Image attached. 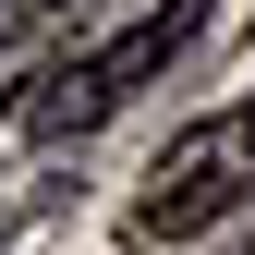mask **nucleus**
<instances>
[{
    "mask_svg": "<svg viewBox=\"0 0 255 255\" xmlns=\"http://www.w3.org/2000/svg\"><path fill=\"white\" fill-rule=\"evenodd\" d=\"M195 37H207V0H158V12H134L122 37H98L85 61H49L37 98H24L12 122H24V134H98V122H110V110H134V98H146V85L170 73Z\"/></svg>",
    "mask_w": 255,
    "mask_h": 255,
    "instance_id": "f257e3e1",
    "label": "nucleus"
},
{
    "mask_svg": "<svg viewBox=\"0 0 255 255\" xmlns=\"http://www.w3.org/2000/svg\"><path fill=\"white\" fill-rule=\"evenodd\" d=\"M243 195H255V122L219 110V122H195V134L146 170V195H134V243H182V231H207V219L243 207Z\"/></svg>",
    "mask_w": 255,
    "mask_h": 255,
    "instance_id": "f03ea898",
    "label": "nucleus"
},
{
    "mask_svg": "<svg viewBox=\"0 0 255 255\" xmlns=\"http://www.w3.org/2000/svg\"><path fill=\"white\" fill-rule=\"evenodd\" d=\"M243 122H255V98H243Z\"/></svg>",
    "mask_w": 255,
    "mask_h": 255,
    "instance_id": "7ed1b4c3",
    "label": "nucleus"
}]
</instances>
